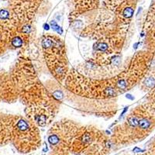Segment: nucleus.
Wrapping results in <instances>:
<instances>
[{
    "label": "nucleus",
    "instance_id": "obj_13",
    "mask_svg": "<svg viewBox=\"0 0 155 155\" xmlns=\"http://www.w3.org/2000/svg\"><path fill=\"white\" fill-rule=\"evenodd\" d=\"M127 110H128V107H125V108H124V111L122 112V113H121V115H120V118H121L122 116H124V115L126 113H127Z\"/></svg>",
    "mask_w": 155,
    "mask_h": 155
},
{
    "label": "nucleus",
    "instance_id": "obj_10",
    "mask_svg": "<svg viewBox=\"0 0 155 155\" xmlns=\"http://www.w3.org/2000/svg\"><path fill=\"white\" fill-rule=\"evenodd\" d=\"M150 151L152 152L155 155V137L153 140L151 142V144L150 146Z\"/></svg>",
    "mask_w": 155,
    "mask_h": 155
},
{
    "label": "nucleus",
    "instance_id": "obj_5",
    "mask_svg": "<svg viewBox=\"0 0 155 155\" xmlns=\"http://www.w3.org/2000/svg\"><path fill=\"white\" fill-rule=\"evenodd\" d=\"M128 85L129 83L127 82V80L126 78H120L117 81V82H116V87H117V88L119 90H120V91H123V92H124L125 90L127 89Z\"/></svg>",
    "mask_w": 155,
    "mask_h": 155
},
{
    "label": "nucleus",
    "instance_id": "obj_6",
    "mask_svg": "<svg viewBox=\"0 0 155 155\" xmlns=\"http://www.w3.org/2000/svg\"><path fill=\"white\" fill-rule=\"evenodd\" d=\"M95 48L96 49V51L106 53V52H107L108 50H109V45L106 42H99L95 44Z\"/></svg>",
    "mask_w": 155,
    "mask_h": 155
},
{
    "label": "nucleus",
    "instance_id": "obj_7",
    "mask_svg": "<svg viewBox=\"0 0 155 155\" xmlns=\"http://www.w3.org/2000/svg\"><path fill=\"white\" fill-rule=\"evenodd\" d=\"M50 25H51V28L53 29L54 31H56L58 34H63V29L58 24V23L55 20H51V23H50Z\"/></svg>",
    "mask_w": 155,
    "mask_h": 155
},
{
    "label": "nucleus",
    "instance_id": "obj_15",
    "mask_svg": "<svg viewBox=\"0 0 155 155\" xmlns=\"http://www.w3.org/2000/svg\"><path fill=\"white\" fill-rule=\"evenodd\" d=\"M140 44V42H137V43H135V44H134V49H137V47H138V45H139Z\"/></svg>",
    "mask_w": 155,
    "mask_h": 155
},
{
    "label": "nucleus",
    "instance_id": "obj_16",
    "mask_svg": "<svg viewBox=\"0 0 155 155\" xmlns=\"http://www.w3.org/2000/svg\"><path fill=\"white\" fill-rule=\"evenodd\" d=\"M55 155H66L65 153H56Z\"/></svg>",
    "mask_w": 155,
    "mask_h": 155
},
{
    "label": "nucleus",
    "instance_id": "obj_11",
    "mask_svg": "<svg viewBox=\"0 0 155 155\" xmlns=\"http://www.w3.org/2000/svg\"><path fill=\"white\" fill-rule=\"evenodd\" d=\"M126 98H127V99H130V100H131V101H134V99H135L134 95H131V94H130V93H127V95H126Z\"/></svg>",
    "mask_w": 155,
    "mask_h": 155
},
{
    "label": "nucleus",
    "instance_id": "obj_4",
    "mask_svg": "<svg viewBox=\"0 0 155 155\" xmlns=\"http://www.w3.org/2000/svg\"><path fill=\"white\" fill-rule=\"evenodd\" d=\"M11 45L15 48H19L23 46V40L20 36H14L12 39H10Z\"/></svg>",
    "mask_w": 155,
    "mask_h": 155
},
{
    "label": "nucleus",
    "instance_id": "obj_1",
    "mask_svg": "<svg viewBox=\"0 0 155 155\" xmlns=\"http://www.w3.org/2000/svg\"><path fill=\"white\" fill-rule=\"evenodd\" d=\"M11 140L21 153H29L36 150L40 143L38 133L24 119H19L13 125Z\"/></svg>",
    "mask_w": 155,
    "mask_h": 155
},
{
    "label": "nucleus",
    "instance_id": "obj_8",
    "mask_svg": "<svg viewBox=\"0 0 155 155\" xmlns=\"http://www.w3.org/2000/svg\"><path fill=\"white\" fill-rule=\"evenodd\" d=\"M31 31V27L30 25L25 24L21 27V32L23 34H29Z\"/></svg>",
    "mask_w": 155,
    "mask_h": 155
},
{
    "label": "nucleus",
    "instance_id": "obj_12",
    "mask_svg": "<svg viewBox=\"0 0 155 155\" xmlns=\"http://www.w3.org/2000/svg\"><path fill=\"white\" fill-rule=\"evenodd\" d=\"M43 27H44V29L45 30H49L50 28H51V27H50V24H48V23H44V26H43Z\"/></svg>",
    "mask_w": 155,
    "mask_h": 155
},
{
    "label": "nucleus",
    "instance_id": "obj_9",
    "mask_svg": "<svg viewBox=\"0 0 155 155\" xmlns=\"http://www.w3.org/2000/svg\"><path fill=\"white\" fill-rule=\"evenodd\" d=\"M63 96H64L63 93H62V92L61 91H60V90H57V91H55V92L53 93V97L54 98H55L56 99H58V100L61 99L62 98H63Z\"/></svg>",
    "mask_w": 155,
    "mask_h": 155
},
{
    "label": "nucleus",
    "instance_id": "obj_14",
    "mask_svg": "<svg viewBox=\"0 0 155 155\" xmlns=\"http://www.w3.org/2000/svg\"><path fill=\"white\" fill-rule=\"evenodd\" d=\"M140 155H154V154H153V153H152V152H150V150H149V151L147 152V153H142V154H140Z\"/></svg>",
    "mask_w": 155,
    "mask_h": 155
},
{
    "label": "nucleus",
    "instance_id": "obj_3",
    "mask_svg": "<svg viewBox=\"0 0 155 155\" xmlns=\"http://www.w3.org/2000/svg\"><path fill=\"white\" fill-rule=\"evenodd\" d=\"M142 84L145 89H153L155 87V71H151L147 75L145 76V78H143Z\"/></svg>",
    "mask_w": 155,
    "mask_h": 155
},
{
    "label": "nucleus",
    "instance_id": "obj_2",
    "mask_svg": "<svg viewBox=\"0 0 155 155\" xmlns=\"http://www.w3.org/2000/svg\"><path fill=\"white\" fill-rule=\"evenodd\" d=\"M34 120L39 127H45L48 124V115L40 109L39 111H36L34 115Z\"/></svg>",
    "mask_w": 155,
    "mask_h": 155
}]
</instances>
